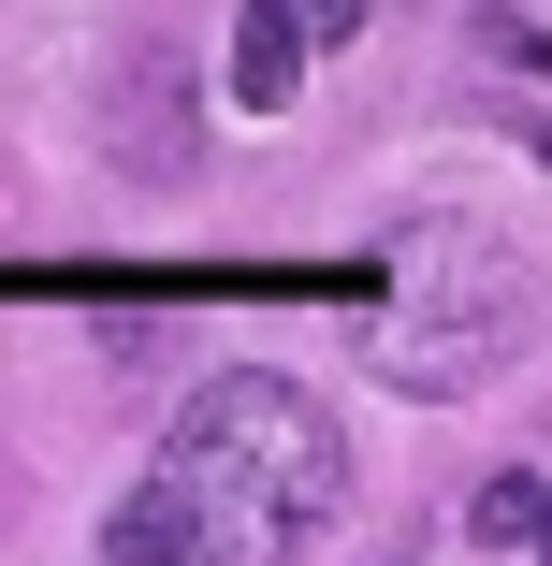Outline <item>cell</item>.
Segmentation results:
<instances>
[{
	"mask_svg": "<svg viewBox=\"0 0 552 566\" xmlns=\"http://www.w3.org/2000/svg\"><path fill=\"white\" fill-rule=\"evenodd\" d=\"M175 480L204 509V566H262L350 494V450L291 378H204V407L175 421Z\"/></svg>",
	"mask_w": 552,
	"mask_h": 566,
	"instance_id": "cell-1",
	"label": "cell"
},
{
	"mask_svg": "<svg viewBox=\"0 0 552 566\" xmlns=\"http://www.w3.org/2000/svg\"><path fill=\"white\" fill-rule=\"evenodd\" d=\"M451 262L466 276H436V305L421 319H393V378H421V392H451V378H480L494 349H509V319H523V262H494L480 233H451Z\"/></svg>",
	"mask_w": 552,
	"mask_h": 566,
	"instance_id": "cell-2",
	"label": "cell"
},
{
	"mask_svg": "<svg viewBox=\"0 0 552 566\" xmlns=\"http://www.w3.org/2000/svg\"><path fill=\"white\" fill-rule=\"evenodd\" d=\"M117 175H189V87H175V59L117 73Z\"/></svg>",
	"mask_w": 552,
	"mask_h": 566,
	"instance_id": "cell-3",
	"label": "cell"
},
{
	"mask_svg": "<svg viewBox=\"0 0 552 566\" xmlns=\"http://www.w3.org/2000/svg\"><path fill=\"white\" fill-rule=\"evenodd\" d=\"M102 566H204V509H189V480H175V465H160L146 494L102 509Z\"/></svg>",
	"mask_w": 552,
	"mask_h": 566,
	"instance_id": "cell-4",
	"label": "cell"
},
{
	"mask_svg": "<svg viewBox=\"0 0 552 566\" xmlns=\"http://www.w3.org/2000/svg\"><path fill=\"white\" fill-rule=\"evenodd\" d=\"M291 87H305V15H291V0H248V30H233V102L277 117Z\"/></svg>",
	"mask_w": 552,
	"mask_h": 566,
	"instance_id": "cell-5",
	"label": "cell"
},
{
	"mask_svg": "<svg viewBox=\"0 0 552 566\" xmlns=\"http://www.w3.org/2000/svg\"><path fill=\"white\" fill-rule=\"evenodd\" d=\"M538 509H552L538 480H480V537H494V552H523V537H538Z\"/></svg>",
	"mask_w": 552,
	"mask_h": 566,
	"instance_id": "cell-6",
	"label": "cell"
},
{
	"mask_svg": "<svg viewBox=\"0 0 552 566\" xmlns=\"http://www.w3.org/2000/svg\"><path fill=\"white\" fill-rule=\"evenodd\" d=\"M291 15H305L320 44H350V30H364V0H291Z\"/></svg>",
	"mask_w": 552,
	"mask_h": 566,
	"instance_id": "cell-7",
	"label": "cell"
},
{
	"mask_svg": "<svg viewBox=\"0 0 552 566\" xmlns=\"http://www.w3.org/2000/svg\"><path fill=\"white\" fill-rule=\"evenodd\" d=\"M538 552H552V509H538Z\"/></svg>",
	"mask_w": 552,
	"mask_h": 566,
	"instance_id": "cell-8",
	"label": "cell"
},
{
	"mask_svg": "<svg viewBox=\"0 0 552 566\" xmlns=\"http://www.w3.org/2000/svg\"><path fill=\"white\" fill-rule=\"evenodd\" d=\"M538 160H552V132H538Z\"/></svg>",
	"mask_w": 552,
	"mask_h": 566,
	"instance_id": "cell-9",
	"label": "cell"
}]
</instances>
